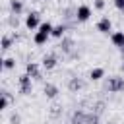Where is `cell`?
I'll use <instances>...</instances> for the list:
<instances>
[{"label":"cell","instance_id":"44dd1931","mask_svg":"<svg viewBox=\"0 0 124 124\" xmlns=\"http://www.w3.org/2000/svg\"><path fill=\"white\" fill-rule=\"evenodd\" d=\"M8 23H10V25H12V27H17V25H19V19H17V16H16V14H14V16H12V17H10V19H8Z\"/></svg>","mask_w":124,"mask_h":124},{"label":"cell","instance_id":"4316f807","mask_svg":"<svg viewBox=\"0 0 124 124\" xmlns=\"http://www.w3.org/2000/svg\"><path fill=\"white\" fill-rule=\"evenodd\" d=\"M120 52H122V54H124V46H120Z\"/></svg>","mask_w":124,"mask_h":124},{"label":"cell","instance_id":"8fae6325","mask_svg":"<svg viewBox=\"0 0 124 124\" xmlns=\"http://www.w3.org/2000/svg\"><path fill=\"white\" fill-rule=\"evenodd\" d=\"M56 62H58V60H56L54 54H48V56L43 58V66H45V70H52V68L56 66Z\"/></svg>","mask_w":124,"mask_h":124},{"label":"cell","instance_id":"7402d4cb","mask_svg":"<svg viewBox=\"0 0 124 124\" xmlns=\"http://www.w3.org/2000/svg\"><path fill=\"white\" fill-rule=\"evenodd\" d=\"M93 6H95L97 10H103V8H105V0H95V2H93Z\"/></svg>","mask_w":124,"mask_h":124},{"label":"cell","instance_id":"4fadbf2b","mask_svg":"<svg viewBox=\"0 0 124 124\" xmlns=\"http://www.w3.org/2000/svg\"><path fill=\"white\" fill-rule=\"evenodd\" d=\"M10 10H12V14L19 16V14L23 12V4H21V0H10Z\"/></svg>","mask_w":124,"mask_h":124},{"label":"cell","instance_id":"ac0fdd59","mask_svg":"<svg viewBox=\"0 0 124 124\" xmlns=\"http://www.w3.org/2000/svg\"><path fill=\"white\" fill-rule=\"evenodd\" d=\"M85 124H99V114L97 112H89L85 118Z\"/></svg>","mask_w":124,"mask_h":124},{"label":"cell","instance_id":"5bb4252c","mask_svg":"<svg viewBox=\"0 0 124 124\" xmlns=\"http://www.w3.org/2000/svg\"><path fill=\"white\" fill-rule=\"evenodd\" d=\"M66 29H68V25H66V23H60V25H56V27L52 29V37H56V39H62V35L66 33Z\"/></svg>","mask_w":124,"mask_h":124},{"label":"cell","instance_id":"9a60e30c","mask_svg":"<svg viewBox=\"0 0 124 124\" xmlns=\"http://www.w3.org/2000/svg\"><path fill=\"white\" fill-rule=\"evenodd\" d=\"M72 46H74V41H72V39H62V43L58 45V48H60L62 52H70Z\"/></svg>","mask_w":124,"mask_h":124},{"label":"cell","instance_id":"52a82bcc","mask_svg":"<svg viewBox=\"0 0 124 124\" xmlns=\"http://www.w3.org/2000/svg\"><path fill=\"white\" fill-rule=\"evenodd\" d=\"M25 74H29L33 79H41V72H39V66H37L35 62H29V64L25 66Z\"/></svg>","mask_w":124,"mask_h":124},{"label":"cell","instance_id":"9c48e42d","mask_svg":"<svg viewBox=\"0 0 124 124\" xmlns=\"http://www.w3.org/2000/svg\"><path fill=\"white\" fill-rule=\"evenodd\" d=\"M110 41H112V45L114 46H124V31H116V33H112L110 35Z\"/></svg>","mask_w":124,"mask_h":124},{"label":"cell","instance_id":"d4e9b609","mask_svg":"<svg viewBox=\"0 0 124 124\" xmlns=\"http://www.w3.org/2000/svg\"><path fill=\"white\" fill-rule=\"evenodd\" d=\"M12 122H14V124H19V116L14 114V116H12Z\"/></svg>","mask_w":124,"mask_h":124},{"label":"cell","instance_id":"ba28073f","mask_svg":"<svg viewBox=\"0 0 124 124\" xmlns=\"http://www.w3.org/2000/svg\"><path fill=\"white\" fill-rule=\"evenodd\" d=\"M43 93H45V97L54 99V97L58 95V87H56V85H52V83H46V85L43 87Z\"/></svg>","mask_w":124,"mask_h":124},{"label":"cell","instance_id":"ffe728a7","mask_svg":"<svg viewBox=\"0 0 124 124\" xmlns=\"http://www.w3.org/2000/svg\"><path fill=\"white\" fill-rule=\"evenodd\" d=\"M4 68H6V70L16 68V58H6V60H4Z\"/></svg>","mask_w":124,"mask_h":124},{"label":"cell","instance_id":"7c38bea8","mask_svg":"<svg viewBox=\"0 0 124 124\" xmlns=\"http://www.w3.org/2000/svg\"><path fill=\"white\" fill-rule=\"evenodd\" d=\"M85 118H87V114L83 110H76L72 114V124H85Z\"/></svg>","mask_w":124,"mask_h":124},{"label":"cell","instance_id":"30bf717a","mask_svg":"<svg viewBox=\"0 0 124 124\" xmlns=\"http://www.w3.org/2000/svg\"><path fill=\"white\" fill-rule=\"evenodd\" d=\"M68 87H70V91H79V89L85 87V83H83V79H79V78H72L70 83H68Z\"/></svg>","mask_w":124,"mask_h":124},{"label":"cell","instance_id":"5b68a950","mask_svg":"<svg viewBox=\"0 0 124 124\" xmlns=\"http://www.w3.org/2000/svg\"><path fill=\"white\" fill-rule=\"evenodd\" d=\"M25 25H27V29H35V27H39V25H41L39 12H31V14L25 17Z\"/></svg>","mask_w":124,"mask_h":124},{"label":"cell","instance_id":"cb8c5ba5","mask_svg":"<svg viewBox=\"0 0 124 124\" xmlns=\"http://www.w3.org/2000/svg\"><path fill=\"white\" fill-rule=\"evenodd\" d=\"M114 6H116L118 10H122V12H124V0H114Z\"/></svg>","mask_w":124,"mask_h":124},{"label":"cell","instance_id":"7a4b0ae2","mask_svg":"<svg viewBox=\"0 0 124 124\" xmlns=\"http://www.w3.org/2000/svg\"><path fill=\"white\" fill-rule=\"evenodd\" d=\"M105 89L110 91V93L124 91V78H120V76H112V78H108L107 83H105Z\"/></svg>","mask_w":124,"mask_h":124},{"label":"cell","instance_id":"2e32d148","mask_svg":"<svg viewBox=\"0 0 124 124\" xmlns=\"http://www.w3.org/2000/svg\"><path fill=\"white\" fill-rule=\"evenodd\" d=\"M0 95H2V99H0V110H4V108H6L8 105H10V101H12V97H10V93H8L6 89H4V91H2Z\"/></svg>","mask_w":124,"mask_h":124},{"label":"cell","instance_id":"277c9868","mask_svg":"<svg viewBox=\"0 0 124 124\" xmlns=\"http://www.w3.org/2000/svg\"><path fill=\"white\" fill-rule=\"evenodd\" d=\"M91 17V8L89 6H78L76 8V19L78 21H87Z\"/></svg>","mask_w":124,"mask_h":124},{"label":"cell","instance_id":"8992f818","mask_svg":"<svg viewBox=\"0 0 124 124\" xmlns=\"http://www.w3.org/2000/svg\"><path fill=\"white\" fill-rule=\"evenodd\" d=\"M110 29H112V21H110L108 17H101L99 23H97V31H99V33H108Z\"/></svg>","mask_w":124,"mask_h":124},{"label":"cell","instance_id":"3957f363","mask_svg":"<svg viewBox=\"0 0 124 124\" xmlns=\"http://www.w3.org/2000/svg\"><path fill=\"white\" fill-rule=\"evenodd\" d=\"M31 76L29 74H23V76H19V91H21V95H29L31 93Z\"/></svg>","mask_w":124,"mask_h":124},{"label":"cell","instance_id":"484cf974","mask_svg":"<svg viewBox=\"0 0 124 124\" xmlns=\"http://www.w3.org/2000/svg\"><path fill=\"white\" fill-rule=\"evenodd\" d=\"M120 70H122V72H124V62H122V66H120Z\"/></svg>","mask_w":124,"mask_h":124},{"label":"cell","instance_id":"603a6c76","mask_svg":"<svg viewBox=\"0 0 124 124\" xmlns=\"http://www.w3.org/2000/svg\"><path fill=\"white\" fill-rule=\"evenodd\" d=\"M93 108H95V112L99 114V112H103V108H105V105H103V103H97V105H95Z\"/></svg>","mask_w":124,"mask_h":124},{"label":"cell","instance_id":"d6986e66","mask_svg":"<svg viewBox=\"0 0 124 124\" xmlns=\"http://www.w3.org/2000/svg\"><path fill=\"white\" fill-rule=\"evenodd\" d=\"M10 46H12V39H10V37H2V50L6 52Z\"/></svg>","mask_w":124,"mask_h":124},{"label":"cell","instance_id":"e0dca14e","mask_svg":"<svg viewBox=\"0 0 124 124\" xmlns=\"http://www.w3.org/2000/svg\"><path fill=\"white\" fill-rule=\"evenodd\" d=\"M103 76H105V70H103V68H93V70L89 72V78H91L93 81H97V79H101Z\"/></svg>","mask_w":124,"mask_h":124},{"label":"cell","instance_id":"6da1fadb","mask_svg":"<svg viewBox=\"0 0 124 124\" xmlns=\"http://www.w3.org/2000/svg\"><path fill=\"white\" fill-rule=\"evenodd\" d=\"M52 25L46 21V23H41L39 25V31L35 33V37H33V41H35V45H45L46 43V39H48V35H52Z\"/></svg>","mask_w":124,"mask_h":124}]
</instances>
